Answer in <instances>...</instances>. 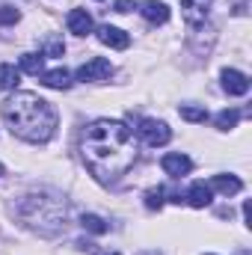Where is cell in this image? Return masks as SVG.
Here are the masks:
<instances>
[{
	"instance_id": "ffe728a7",
	"label": "cell",
	"mask_w": 252,
	"mask_h": 255,
	"mask_svg": "<svg viewBox=\"0 0 252 255\" xmlns=\"http://www.w3.org/2000/svg\"><path fill=\"white\" fill-rule=\"evenodd\" d=\"M21 15H18V9H12V6H3L0 9V24H15Z\"/></svg>"
},
{
	"instance_id": "9c48e42d",
	"label": "cell",
	"mask_w": 252,
	"mask_h": 255,
	"mask_svg": "<svg viewBox=\"0 0 252 255\" xmlns=\"http://www.w3.org/2000/svg\"><path fill=\"white\" fill-rule=\"evenodd\" d=\"M139 15H142L148 24H166V21H169V9H166V3H160V0H145V3L139 6Z\"/></svg>"
},
{
	"instance_id": "603a6c76",
	"label": "cell",
	"mask_w": 252,
	"mask_h": 255,
	"mask_svg": "<svg viewBox=\"0 0 252 255\" xmlns=\"http://www.w3.org/2000/svg\"><path fill=\"white\" fill-rule=\"evenodd\" d=\"M136 255H160L157 250H145V253H136Z\"/></svg>"
},
{
	"instance_id": "5b68a950",
	"label": "cell",
	"mask_w": 252,
	"mask_h": 255,
	"mask_svg": "<svg viewBox=\"0 0 252 255\" xmlns=\"http://www.w3.org/2000/svg\"><path fill=\"white\" fill-rule=\"evenodd\" d=\"M223 89L229 95H247L250 92V77L238 68H223Z\"/></svg>"
},
{
	"instance_id": "7402d4cb",
	"label": "cell",
	"mask_w": 252,
	"mask_h": 255,
	"mask_svg": "<svg viewBox=\"0 0 252 255\" xmlns=\"http://www.w3.org/2000/svg\"><path fill=\"white\" fill-rule=\"evenodd\" d=\"M113 9H116V12H130V9H133V0H116Z\"/></svg>"
},
{
	"instance_id": "30bf717a",
	"label": "cell",
	"mask_w": 252,
	"mask_h": 255,
	"mask_svg": "<svg viewBox=\"0 0 252 255\" xmlns=\"http://www.w3.org/2000/svg\"><path fill=\"white\" fill-rule=\"evenodd\" d=\"M184 199H187L193 208H208V205H211V199H214V190H211L205 181H196V184L190 187V193L184 196Z\"/></svg>"
},
{
	"instance_id": "6da1fadb",
	"label": "cell",
	"mask_w": 252,
	"mask_h": 255,
	"mask_svg": "<svg viewBox=\"0 0 252 255\" xmlns=\"http://www.w3.org/2000/svg\"><path fill=\"white\" fill-rule=\"evenodd\" d=\"M80 154L86 169L101 184H113L136 160L133 130L119 119H95L80 136Z\"/></svg>"
},
{
	"instance_id": "5bb4252c",
	"label": "cell",
	"mask_w": 252,
	"mask_h": 255,
	"mask_svg": "<svg viewBox=\"0 0 252 255\" xmlns=\"http://www.w3.org/2000/svg\"><path fill=\"white\" fill-rule=\"evenodd\" d=\"M18 80H21V68H15V65L3 63L0 65V89H15L18 86Z\"/></svg>"
},
{
	"instance_id": "2e32d148",
	"label": "cell",
	"mask_w": 252,
	"mask_h": 255,
	"mask_svg": "<svg viewBox=\"0 0 252 255\" xmlns=\"http://www.w3.org/2000/svg\"><path fill=\"white\" fill-rule=\"evenodd\" d=\"M178 113H181V119H187V122H205V119H208V110H205V107H193V104H181Z\"/></svg>"
},
{
	"instance_id": "8fae6325",
	"label": "cell",
	"mask_w": 252,
	"mask_h": 255,
	"mask_svg": "<svg viewBox=\"0 0 252 255\" xmlns=\"http://www.w3.org/2000/svg\"><path fill=\"white\" fill-rule=\"evenodd\" d=\"M208 187H211V190H220L223 196H235V193H241V190H244L241 178H235V175H214Z\"/></svg>"
},
{
	"instance_id": "ac0fdd59",
	"label": "cell",
	"mask_w": 252,
	"mask_h": 255,
	"mask_svg": "<svg viewBox=\"0 0 252 255\" xmlns=\"http://www.w3.org/2000/svg\"><path fill=\"white\" fill-rule=\"evenodd\" d=\"M163 196H166L163 187H151V190H145V208H148V211H160V208H163Z\"/></svg>"
},
{
	"instance_id": "3957f363",
	"label": "cell",
	"mask_w": 252,
	"mask_h": 255,
	"mask_svg": "<svg viewBox=\"0 0 252 255\" xmlns=\"http://www.w3.org/2000/svg\"><path fill=\"white\" fill-rule=\"evenodd\" d=\"M136 133H139V139L148 145V148H157V145H166L169 139H172V130L166 122H160V119H142L139 128H136Z\"/></svg>"
},
{
	"instance_id": "8992f818",
	"label": "cell",
	"mask_w": 252,
	"mask_h": 255,
	"mask_svg": "<svg viewBox=\"0 0 252 255\" xmlns=\"http://www.w3.org/2000/svg\"><path fill=\"white\" fill-rule=\"evenodd\" d=\"M98 42H101V45H107V48L125 51L127 45H130V36H127L125 30H119V27L104 24V27H98Z\"/></svg>"
},
{
	"instance_id": "d4e9b609",
	"label": "cell",
	"mask_w": 252,
	"mask_h": 255,
	"mask_svg": "<svg viewBox=\"0 0 252 255\" xmlns=\"http://www.w3.org/2000/svg\"><path fill=\"white\" fill-rule=\"evenodd\" d=\"M0 175H3V163H0Z\"/></svg>"
},
{
	"instance_id": "e0dca14e",
	"label": "cell",
	"mask_w": 252,
	"mask_h": 255,
	"mask_svg": "<svg viewBox=\"0 0 252 255\" xmlns=\"http://www.w3.org/2000/svg\"><path fill=\"white\" fill-rule=\"evenodd\" d=\"M80 223H83V229H89L92 235H104V232H107V223H104L101 217H95V214H83Z\"/></svg>"
},
{
	"instance_id": "d6986e66",
	"label": "cell",
	"mask_w": 252,
	"mask_h": 255,
	"mask_svg": "<svg viewBox=\"0 0 252 255\" xmlns=\"http://www.w3.org/2000/svg\"><path fill=\"white\" fill-rule=\"evenodd\" d=\"M238 119H241L238 110H223V113H217V128L220 130H229V128L238 125Z\"/></svg>"
},
{
	"instance_id": "ba28073f",
	"label": "cell",
	"mask_w": 252,
	"mask_h": 255,
	"mask_svg": "<svg viewBox=\"0 0 252 255\" xmlns=\"http://www.w3.org/2000/svg\"><path fill=\"white\" fill-rule=\"evenodd\" d=\"M65 24H68V33H74V36L92 33V15L86 9H71L68 18H65Z\"/></svg>"
},
{
	"instance_id": "277c9868",
	"label": "cell",
	"mask_w": 252,
	"mask_h": 255,
	"mask_svg": "<svg viewBox=\"0 0 252 255\" xmlns=\"http://www.w3.org/2000/svg\"><path fill=\"white\" fill-rule=\"evenodd\" d=\"M110 74H113V63L104 57H92L89 63L77 68V80H83V83H98V80H107Z\"/></svg>"
},
{
	"instance_id": "7c38bea8",
	"label": "cell",
	"mask_w": 252,
	"mask_h": 255,
	"mask_svg": "<svg viewBox=\"0 0 252 255\" xmlns=\"http://www.w3.org/2000/svg\"><path fill=\"white\" fill-rule=\"evenodd\" d=\"M42 83L48 89H68L71 86V74L65 68H51V71H42Z\"/></svg>"
},
{
	"instance_id": "cb8c5ba5",
	"label": "cell",
	"mask_w": 252,
	"mask_h": 255,
	"mask_svg": "<svg viewBox=\"0 0 252 255\" xmlns=\"http://www.w3.org/2000/svg\"><path fill=\"white\" fill-rule=\"evenodd\" d=\"M104 255H119V253H104Z\"/></svg>"
},
{
	"instance_id": "52a82bcc",
	"label": "cell",
	"mask_w": 252,
	"mask_h": 255,
	"mask_svg": "<svg viewBox=\"0 0 252 255\" xmlns=\"http://www.w3.org/2000/svg\"><path fill=\"white\" fill-rule=\"evenodd\" d=\"M160 166H163V172H166V175H172V178H181V175H187L190 169H193V160H190L187 154H178V151H172V154H163Z\"/></svg>"
},
{
	"instance_id": "4fadbf2b",
	"label": "cell",
	"mask_w": 252,
	"mask_h": 255,
	"mask_svg": "<svg viewBox=\"0 0 252 255\" xmlns=\"http://www.w3.org/2000/svg\"><path fill=\"white\" fill-rule=\"evenodd\" d=\"M208 3H211V0H181L184 18H187L190 24H199V21H205V15H208Z\"/></svg>"
},
{
	"instance_id": "9a60e30c",
	"label": "cell",
	"mask_w": 252,
	"mask_h": 255,
	"mask_svg": "<svg viewBox=\"0 0 252 255\" xmlns=\"http://www.w3.org/2000/svg\"><path fill=\"white\" fill-rule=\"evenodd\" d=\"M21 71L39 77V74L45 71V57H42V54H24V57H21Z\"/></svg>"
},
{
	"instance_id": "7a4b0ae2",
	"label": "cell",
	"mask_w": 252,
	"mask_h": 255,
	"mask_svg": "<svg viewBox=\"0 0 252 255\" xmlns=\"http://www.w3.org/2000/svg\"><path fill=\"white\" fill-rule=\"evenodd\" d=\"M3 122L18 139L27 142H48L57 130V107L45 98H39L36 92H15L3 101L0 107Z\"/></svg>"
},
{
	"instance_id": "44dd1931",
	"label": "cell",
	"mask_w": 252,
	"mask_h": 255,
	"mask_svg": "<svg viewBox=\"0 0 252 255\" xmlns=\"http://www.w3.org/2000/svg\"><path fill=\"white\" fill-rule=\"evenodd\" d=\"M63 51H65V45L60 39H51V42L45 45V54H48V57H63Z\"/></svg>"
}]
</instances>
